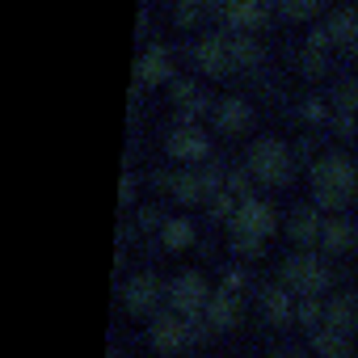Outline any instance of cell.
<instances>
[{"mask_svg":"<svg viewBox=\"0 0 358 358\" xmlns=\"http://www.w3.org/2000/svg\"><path fill=\"white\" fill-rule=\"evenodd\" d=\"M164 299H169L173 312H182L186 320H203V308H207L211 291H207V278L199 270H182V274L164 287Z\"/></svg>","mask_w":358,"mask_h":358,"instance_id":"obj_4","label":"cell"},{"mask_svg":"<svg viewBox=\"0 0 358 358\" xmlns=\"http://www.w3.org/2000/svg\"><path fill=\"white\" fill-rule=\"evenodd\" d=\"M312 350L329 354V358H341V354H350V333H341L333 324H316L312 329Z\"/></svg>","mask_w":358,"mask_h":358,"instance_id":"obj_16","label":"cell"},{"mask_svg":"<svg viewBox=\"0 0 358 358\" xmlns=\"http://www.w3.org/2000/svg\"><path fill=\"white\" fill-rule=\"evenodd\" d=\"M270 232H274V207L262 203L257 194H245L232 207V249L245 253V257H253Z\"/></svg>","mask_w":358,"mask_h":358,"instance_id":"obj_1","label":"cell"},{"mask_svg":"<svg viewBox=\"0 0 358 358\" xmlns=\"http://www.w3.org/2000/svg\"><path fill=\"white\" fill-rule=\"evenodd\" d=\"M194 64H199L203 72H211V76L228 72V68H232V59H228V38L207 34L203 43H194Z\"/></svg>","mask_w":358,"mask_h":358,"instance_id":"obj_9","label":"cell"},{"mask_svg":"<svg viewBox=\"0 0 358 358\" xmlns=\"http://www.w3.org/2000/svg\"><path fill=\"white\" fill-rule=\"evenodd\" d=\"M160 241H164L169 249H186V245L194 241V224H190L186 215H173V220L160 224Z\"/></svg>","mask_w":358,"mask_h":358,"instance_id":"obj_19","label":"cell"},{"mask_svg":"<svg viewBox=\"0 0 358 358\" xmlns=\"http://www.w3.org/2000/svg\"><path fill=\"white\" fill-rule=\"evenodd\" d=\"M316 241L324 245V253H345V249L354 245V224L341 220V215H333V220L320 224V236H316Z\"/></svg>","mask_w":358,"mask_h":358,"instance_id":"obj_14","label":"cell"},{"mask_svg":"<svg viewBox=\"0 0 358 358\" xmlns=\"http://www.w3.org/2000/svg\"><path fill=\"white\" fill-rule=\"evenodd\" d=\"M320 324H333L341 333H354L358 329V295H345L337 291L333 299H324V320Z\"/></svg>","mask_w":358,"mask_h":358,"instance_id":"obj_10","label":"cell"},{"mask_svg":"<svg viewBox=\"0 0 358 358\" xmlns=\"http://www.w3.org/2000/svg\"><path fill=\"white\" fill-rule=\"evenodd\" d=\"M324 30H329L333 47H350V43H358V13L341 9V13H333V17L324 22Z\"/></svg>","mask_w":358,"mask_h":358,"instance_id":"obj_18","label":"cell"},{"mask_svg":"<svg viewBox=\"0 0 358 358\" xmlns=\"http://www.w3.org/2000/svg\"><path fill=\"white\" fill-rule=\"evenodd\" d=\"M282 282H287L291 291H299V295H324L329 282H333V274H329L324 257L299 253V257H291V262L282 266Z\"/></svg>","mask_w":358,"mask_h":358,"instance_id":"obj_5","label":"cell"},{"mask_svg":"<svg viewBox=\"0 0 358 358\" xmlns=\"http://www.w3.org/2000/svg\"><path fill=\"white\" fill-rule=\"evenodd\" d=\"M203 324H207L211 333L236 329V291H232V287H228V291H211V299H207V308H203Z\"/></svg>","mask_w":358,"mask_h":358,"instance_id":"obj_7","label":"cell"},{"mask_svg":"<svg viewBox=\"0 0 358 358\" xmlns=\"http://www.w3.org/2000/svg\"><path fill=\"white\" fill-rule=\"evenodd\" d=\"M122 299H127V308H131L135 316H148V312L164 299V291H160V282H156L152 274H139V278L127 282V295H122Z\"/></svg>","mask_w":358,"mask_h":358,"instance_id":"obj_8","label":"cell"},{"mask_svg":"<svg viewBox=\"0 0 358 358\" xmlns=\"http://www.w3.org/2000/svg\"><path fill=\"white\" fill-rule=\"evenodd\" d=\"M262 22H266V5H262V0H228V26H232V30L249 34V30H257Z\"/></svg>","mask_w":358,"mask_h":358,"instance_id":"obj_13","label":"cell"},{"mask_svg":"<svg viewBox=\"0 0 358 358\" xmlns=\"http://www.w3.org/2000/svg\"><path fill=\"white\" fill-rule=\"evenodd\" d=\"M262 316H266L274 329H282V324L291 320V295H287L282 287H262Z\"/></svg>","mask_w":358,"mask_h":358,"instance_id":"obj_15","label":"cell"},{"mask_svg":"<svg viewBox=\"0 0 358 358\" xmlns=\"http://www.w3.org/2000/svg\"><path fill=\"white\" fill-rule=\"evenodd\" d=\"M228 59H232V68H253L257 59H262V51H257V43L249 38V34H232L228 38Z\"/></svg>","mask_w":358,"mask_h":358,"instance_id":"obj_20","label":"cell"},{"mask_svg":"<svg viewBox=\"0 0 358 358\" xmlns=\"http://www.w3.org/2000/svg\"><path fill=\"white\" fill-rule=\"evenodd\" d=\"M262 186H282L291 177V152L282 139H257L249 148V164H245Z\"/></svg>","mask_w":358,"mask_h":358,"instance_id":"obj_3","label":"cell"},{"mask_svg":"<svg viewBox=\"0 0 358 358\" xmlns=\"http://www.w3.org/2000/svg\"><path fill=\"white\" fill-rule=\"evenodd\" d=\"M350 194H354V169H350V160L341 152L320 156L312 164V199H316V207L337 211V207L350 203Z\"/></svg>","mask_w":358,"mask_h":358,"instance_id":"obj_2","label":"cell"},{"mask_svg":"<svg viewBox=\"0 0 358 358\" xmlns=\"http://www.w3.org/2000/svg\"><path fill=\"white\" fill-rule=\"evenodd\" d=\"M173 9H177V22L182 26H194V17L203 13V0H173Z\"/></svg>","mask_w":358,"mask_h":358,"instance_id":"obj_21","label":"cell"},{"mask_svg":"<svg viewBox=\"0 0 358 358\" xmlns=\"http://www.w3.org/2000/svg\"><path fill=\"white\" fill-rule=\"evenodd\" d=\"M215 122H220V131H245L249 122H253V110H249V101L245 97H220L215 101Z\"/></svg>","mask_w":358,"mask_h":358,"instance_id":"obj_12","label":"cell"},{"mask_svg":"<svg viewBox=\"0 0 358 358\" xmlns=\"http://www.w3.org/2000/svg\"><path fill=\"white\" fill-rule=\"evenodd\" d=\"M320 215H316V207H295V215H291V241H299V245H312L316 236H320Z\"/></svg>","mask_w":358,"mask_h":358,"instance_id":"obj_17","label":"cell"},{"mask_svg":"<svg viewBox=\"0 0 358 358\" xmlns=\"http://www.w3.org/2000/svg\"><path fill=\"white\" fill-rule=\"evenodd\" d=\"M135 76H139V85H164V80L173 76L169 51H164V47H148V51L139 55V64H135Z\"/></svg>","mask_w":358,"mask_h":358,"instance_id":"obj_11","label":"cell"},{"mask_svg":"<svg viewBox=\"0 0 358 358\" xmlns=\"http://www.w3.org/2000/svg\"><path fill=\"white\" fill-rule=\"evenodd\" d=\"M164 148H169V156H173V160H182V164H199V160H211V135H207L203 127L186 122V118L177 122L173 131H169Z\"/></svg>","mask_w":358,"mask_h":358,"instance_id":"obj_6","label":"cell"},{"mask_svg":"<svg viewBox=\"0 0 358 358\" xmlns=\"http://www.w3.org/2000/svg\"><path fill=\"white\" fill-rule=\"evenodd\" d=\"M316 9V0H282V13L287 17H308Z\"/></svg>","mask_w":358,"mask_h":358,"instance_id":"obj_22","label":"cell"}]
</instances>
